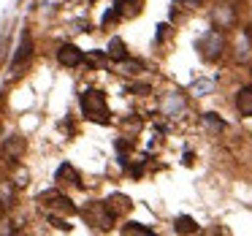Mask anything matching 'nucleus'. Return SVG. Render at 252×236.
Wrapping results in <instances>:
<instances>
[{"label":"nucleus","mask_w":252,"mask_h":236,"mask_svg":"<svg viewBox=\"0 0 252 236\" xmlns=\"http://www.w3.org/2000/svg\"><path fill=\"white\" fill-rule=\"evenodd\" d=\"M82 111H84L87 120L98 122V125H109V120H111L106 98H103V93H98V90H84L82 93Z\"/></svg>","instance_id":"f257e3e1"},{"label":"nucleus","mask_w":252,"mask_h":236,"mask_svg":"<svg viewBox=\"0 0 252 236\" xmlns=\"http://www.w3.org/2000/svg\"><path fill=\"white\" fill-rule=\"evenodd\" d=\"M109 57H111V60H125V57H127L122 38H111L109 41Z\"/></svg>","instance_id":"9d476101"},{"label":"nucleus","mask_w":252,"mask_h":236,"mask_svg":"<svg viewBox=\"0 0 252 236\" xmlns=\"http://www.w3.org/2000/svg\"><path fill=\"white\" fill-rule=\"evenodd\" d=\"M30 52H33V38H30V33H22V41H19V49H17V55H14L11 66L17 68L19 63H25L30 57Z\"/></svg>","instance_id":"0eeeda50"},{"label":"nucleus","mask_w":252,"mask_h":236,"mask_svg":"<svg viewBox=\"0 0 252 236\" xmlns=\"http://www.w3.org/2000/svg\"><path fill=\"white\" fill-rule=\"evenodd\" d=\"M222 44H225L222 35H220L217 30H209V33L198 41V49L203 52L206 60H214V57H220V52H222Z\"/></svg>","instance_id":"20e7f679"},{"label":"nucleus","mask_w":252,"mask_h":236,"mask_svg":"<svg viewBox=\"0 0 252 236\" xmlns=\"http://www.w3.org/2000/svg\"><path fill=\"white\" fill-rule=\"evenodd\" d=\"M84 217L100 228H109L111 220H114V212H109V201H95L90 209H84Z\"/></svg>","instance_id":"7ed1b4c3"},{"label":"nucleus","mask_w":252,"mask_h":236,"mask_svg":"<svg viewBox=\"0 0 252 236\" xmlns=\"http://www.w3.org/2000/svg\"><path fill=\"white\" fill-rule=\"evenodd\" d=\"M179 6H201V0H176Z\"/></svg>","instance_id":"ddd939ff"},{"label":"nucleus","mask_w":252,"mask_h":236,"mask_svg":"<svg viewBox=\"0 0 252 236\" xmlns=\"http://www.w3.org/2000/svg\"><path fill=\"white\" fill-rule=\"evenodd\" d=\"M122 231H125V234H152V228H144L141 223H127Z\"/></svg>","instance_id":"f8f14e48"},{"label":"nucleus","mask_w":252,"mask_h":236,"mask_svg":"<svg viewBox=\"0 0 252 236\" xmlns=\"http://www.w3.org/2000/svg\"><path fill=\"white\" fill-rule=\"evenodd\" d=\"M236 106L241 117H252V87H241L236 93Z\"/></svg>","instance_id":"423d86ee"},{"label":"nucleus","mask_w":252,"mask_h":236,"mask_svg":"<svg viewBox=\"0 0 252 236\" xmlns=\"http://www.w3.org/2000/svg\"><path fill=\"white\" fill-rule=\"evenodd\" d=\"M41 203H46L49 209H55V212H63V214H76V206H73V201L68 196H63L60 190H46L41 193Z\"/></svg>","instance_id":"f03ea898"},{"label":"nucleus","mask_w":252,"mask_h":236,"mask_svg":"<svg viewBox=\"0 0 252 236\" xmlns=\"http://www.w3.org/2000/svg\"><path fill=\"white\" fill-rule=\"evenodd\" d=\"M57 182H68V185H82V182H79L76 169H73L71 163H63L60 169H57Z\"/></svg>","instance_id":"6e6552de"},{"label":"nucleus","mask_w":252,"mask_h":236,"mask_svg":"<svg viewBox=\"0 0 252 236\" xmlns=\"http://www.w3.org/2000/svg\"><path fill=\"white\" fill-rule=\"evenodd\" d=\"M22 149H25V141L19 136H11L6 141V155H8V160H17L19 155H22Z\"/></svg>","instance_id":"1a4fd4ad"},{"label":"nucleus","mask_w":252,"mask_h":236,"mask_svg":"<svg viewBox=\"0 0 252 236\" xmlns=\"http://www.w3.org/2000/svg\"><path fill=\"white\" fill-rule=\"evenodd\" d=\"M176 231H179V234H192V231H198V225H195V220H190V217H179L176 220Z\"/></svg>","instance_id":"9b49d317"},{"label":"nucleus","mask_w":252,"mask_h":236,"mask_svg":"<svg viewBox=\"0 0 252 236\" xmlns=\"http://www.w3.org/2000/svg\"><path fill=\"white\" fill-rule=\"evenodd\" d=\"M57 57H60V63H63V66H68V68H76V66H82V63H84V52L79 49V46H73V44L60 46Z\"/></svg>","instance_id":"39448f33"}]
</instances>
